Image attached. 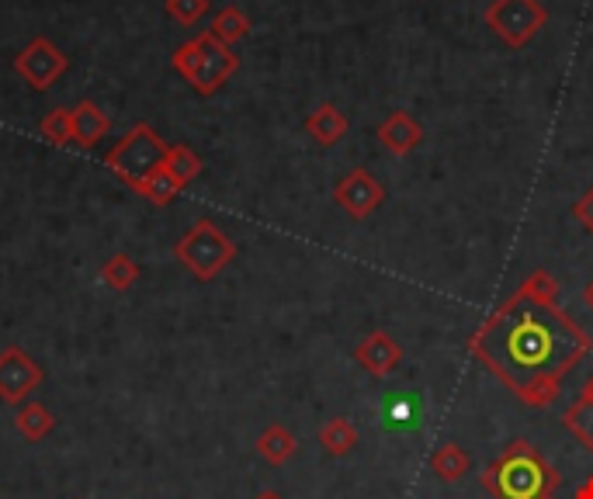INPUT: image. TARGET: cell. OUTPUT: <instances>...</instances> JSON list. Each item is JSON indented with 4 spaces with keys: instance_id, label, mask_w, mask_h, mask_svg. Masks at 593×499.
<instances>
[{
    "instance_id": "6da1fadb",
    "label": "cell",
    "mask_w": 593,
    "mask_h": 499,
    "mask_svg": "<svg viewBox=\"0 0 593 499\" xmlns=\"http://www.w3.org/2000/svg\"><path fill=\"white\" fill-rule=\"evenodd\" d=\"M468 350L528 406H552L562 378L593 350L583 326L556 302L514 292L476 329Z\"/></svg>"
},
{
    "instance_id": "7a4b0ae2",
    "label": "cell",
    "mask_w": 593,
    "mask_h": 499,
    "mask_svg": "<svg viewBox=\"0 0 593 499\" xmlns=\"http://www.w3.org/2000/svg\"><path fill=\"white\" fill-rule=\"evenodd\" d=\"M479 479L493 499H549L559 489V471L528 441H510Z\"/></svg>"
},
{
    "instance_id": "3957f363",
    "label": "cell",
    "mask_w": 593,
    "mask_h": 499,
    "mask_svg": "<svg viewBox=\"0 0 593 499\" xmlns=\"http://www.w3.org/2000/svg\"><path fill=\"white\" fill-rule=\"evenodd\" d=\"M171 63L177 74L202 94V98L216 94L236 69H240V56H236L229 45H223L212 32H202L192 42L177 45Z\"/></svg>"
},
{
    "instance_id": "277c9868",
    "label": "cell",
    "mask_w": 593,
    "mask_h": 499,
    "mask_svg": "<svg viewBox=\"0 0 593 499\" xmlns=\"http://www.w3.org/2000/svg\"><path fill=\"white\" fill-rule=\"evenodd\" d=\"M174 257H177V264L192 278L212 281V278H219L236 260V243L229 240V236L216 223L202 219V223H195L177 240Z\"/></svg>"
},
{
    "instance_id": "5b68a950",
    "label": "cell",
    "mask_w": 593,
    "mask_h": 499,
    "mask_svg": "<svg viewBox=\"0 0 593 499\" xmlns=\"http://www.w3.org/2000/svg\"><path fill=\"white\" fill-rule=\"evenodd\" d=\"M168 150L171 147L157 135L153 126L139 122L122 139H118V147L108 153V166H111V174L118 181H126L129 187H139L150 174L160 171L163 160H168Z\"/></svg>"
},
{
    "instance_id": "8992f818",
    "label": "cell",
    "mask_w": 593,
    "mask_h": 499,
    "mask_svg": "<svg viewBox=\"0 0 593 499\" xmlns=\"http://www.w3.org/2000/svg\"><path fill=\"white\" fill-rule=\"evenodd\" d=\"M486 29L510 50H525V45L549 25V8L541 0H493L483 11Z\"/></svg>"
},
{
    "instance_id": "52a82bcc",
    "label": "cell",
    "mask_w": 593,
    "mask_h": 499,
    "mask_svg": "<svg viewBox=\"0 0 593 499\" xmlns=\"http://www.w3.org/2000/svg\"><path fill=\"white\" fill-rule=\"evenodd\" d=\"M42 365L32 358L25 347H4L0 350V402L8 406H25L29 395L42 386Z\"/></svg>"
},
{
    "instance_id": "ba28073f",
    "label": "cell",
    "mask_w": 593,
    "mask_h": 499,
    "mask_svg": "<svg viewBox=\"0 0 593 499\" xmlns=\"http://www.w3.org/2000/svg\"><path fill=\"white\" fill-rule=\"evenodd\" d=\"M66 66H69V59H66V53L60 50L56 42H50V39H32L25 50H21L18 56H14V69H18V77L25 80L29 87H35V90H50L63 74H66Z\"/></svg>"
},
{
    "instance_id": "9c48e42d",
    "label": "cell",
    "mask_w": 593,
    "mask_h": 499,
    "mask_svg": "<svg viewBox=\"0 0 593 499\" xmlns=\"http://www.w3.org/2000/svg\"><path fill=\"white\" fill-rule=\"evenodd\" d=\"M334 202L347 211L354 223H365V219H371V211H378L386 205V184L378 181L371 171H365V166H354V171H347L337 181Z\"/></svg>"
},
{
    "instance_id": "30bf717a",
    "label": "cell",
    "mask_w": 593,
    "mask_h": 499,
    "mask_svg": "<svg viewBox=\"0 0 593 499\" xmlns=\"http://www.w3.org/2000/svg\"><path fill=\"white\" fill-rule=\"evenodd\" d=\"M354 361L371 378H389L402 361V347L389 329H371L368 337L354 347Z\"/></svg>"
},
{
    "instance_id": "8fae6325",
    "label": "cell",
    "mask_w": 593,
    "mask_h": 499,
    "mask_svg": "<svg viewBox=\"0 0 593 499\" xmlns=\"http://www.w3.org/2000/svg\"><path fill=\"white\" fill-rule=\"evenodd\" d=\"M375 135L392 156H410L423 142V126L417 122L410 111H392V115L382 118V122H378Z\"/></svg>"
},
{
    "instance_id": "7c38bea8",
    "label": "cell",
    "mask_w": 593,
    "mask_h": 499,
    "mask_svg": "<svg viewBox=\"0 0 593 499\" xmlns=\"http://www.w3.org/2000/svg\"><path fill=\"white\" fill-rule=\"evenodd\" d=\"M305 135H310L316 147H326V150L337 147L347 135V115L334 101H323L305 115Z\"/></svg>"
},
{
    "instance_id": "4fadbf2b",
    "label": "cell",
    "mask_w": 593,
    "mask_h": 499,
    "mask_svg": "<svg viewBox=\"0 0 593 499\" xmlns=\"http://www.w3.org/2000/svg\"><path fill=\"white\" fill-rule=\"evenodd\" d=\"M257 455L265 458L268 465H274V468L278 465H289L299 455V437L284 423H271L257 437Z\"/></svg>"
},
{
    "instance_id": "5bb4252c",
    "label": "cell",
    "mask_w": 593,
    "mask_h": 499,
    "mask_svg": "<svg viewBox=\"0 0 593 499\" xmlns=\"http://www.w3.org/2000/svg\"><path fill=\"white\" fill-rule=\"evenodd\" d=\"M111 129V118L94 105V101H80L74 108V142L80 150H94L98 142L108 135Z\"/></svg>"
},
{
    "instance_id": "9a60e30c",
    "label": "cell",
    "mask_w": 593,
    "mask_h": 499,
    "mask_svg": "<svg viewBox=\"0 0 593 499\" xmlns=\"http://www.w3.org/2000/svg\"><path fill=\"white\" fill-rule=\"evenodd\" d=\"M14 431L25 441H45L56 431V416L50 406H42V402H25V406H18L14 413Z\"/></svg>"
},
{
    "instance_id": "2e32d148",
    "label": "cell",
    "mask_w": 593,
    "mask_h": 499,
    "mask_svg": "<svg viewBox=\"0 0 593 499\" xmlns=\"http://www.w3.org/2000/svg\"><path fill=\"white\" fill-rule=\"evenodd\" d=\"M362 434H358V426H354L347 416H334V420H326L320 426V444L326 455H334V458H344L351 455L354 447H358Z\"/></svg>"
},
{
    "instance_id": "e0dca14e",
    "label": "cell",
    "mask_w": 593,
    "mask_h": 499,
    "mask_svg": "<svg viewBox=\"0 0 593 499\" xmlns=\"http://www.w3.org/2000/svg\"><path fill=\"white\" fill-rule=\"evenodd\" d=\"M562 423L580 437V444L586 451H593V378H586V386L580 392V399L565 410Z\"/></svg>"
},
{
    "instance_id": "ac0fdd59",
    "label": "cell",
    "mask_w": 593,
    "mask_h": 499,
    "mask_svg": "<svg viewBox=\"0 0 593 499\" xmlns=\"http://www.w3.org/2000/svg\"><path fill=\"white\" fill-rule=\"evenodd\" d=\"M468 468H472L468 451H465L462 444H455V441L441 444L434 455H431V471L438 475L441 482H459Z\"/></svg>"
},
{
    "instance_id": "d6986e66",
    "label": "cell",
    "mask_w": 593,
    "mask_h": 499,
    "mask_svg": "<svg viewBox=\"0 0 593 499\" xmlns=\"http://www.w3.org/2000/svg\"><path fill=\"white\" fill-rule=\"evenodd\" d=\"M208 32L216 35L223 45H229V50H233L236 42H244V39L250 35V18H247L240 8H223L216 18H212Z\"/></svg>"
},
{
    "instance_id": "ffe728a7",
    "label": "cell",
    "mask_w": 593,
    "mask_h": 499,
    "mask_svg": "<svg viewBox=\"0 0 593 499\" xmlns=\"http://www.w3.org/2000/svg\"><path fill=\"white\" fill-rule=\"evenodd\" d=\"M202 156L192 150V147H184V142H177V147H171L168 150V160H163V171H168L181 187H187L192 184L198 174H202Z\"/></svg>"
},
{
    "instance_id": "44dd1931",
    "label": "cell",
    "mask_w": 593,
    "mask_h": 499,
    "mask_svg": "<svg viewBox=\"0 0 593 499\" xmlns=\"http://www.w3.org/2000/svg\"><path fill=\"white\" fill-rule=\"evenodd\" d=\"M101 281L108 284L111 292H129L132 284L139 281V264L129 257V253H115L105 260V268H101Z\"/></svg>"
},
{
    "instance_id": "7402d4cb",
    "label": "cell",
    "mask_w": 593,
    "mask_h": 499,
    "mask_svg": "<svg viewBox=\"0 0 593 499\" xmlns=\"http://www.w3.org/2000/svg\"><path fill=\"white\" fill-rule=\"evenodd\" d=\"M42 139H50L53 147H69L74 142V108H53L39 122Z\"/></svg>"
},
{
    "instance_id": "603a6c76",
    "label": "cell",
    "mask_w": 593,
    "mask_h": 499,
    "mask_svg": "<svg viewBox=\"0 0 593 499\" xmlns=\"http://www.w3.org/2000/svg\"><path fill=\"white\" fill-rule=\"evenodd\" d=\"M136 192L142 195V198H147L150 205H171L177 195H181V184L168 174V171H163V166H160V171L157 174H150L147 181H142L139 187H136Z\"/></svg>"
},
{
    "instance_id": "cb8c5ba5",
    "label": "cell",
    "mask_w": 593,
    "mask_h": 499,
    "mask_svg": "<svg viewBox=\"0 0 593 499\" xmlns=\"http://www.w3.org/2000/svg\"><path fill=\"white\" fill-rule=\"evenodd\" d=\"M517 292L535 302H559V281L549 271H531L525 281H520Z\"/></svg>"
},
{
    "instance_id": "d4e9b609",
    "label": "cell",
    "mask_w": 593,
    "mask_h": 499,
    "mask_svg": "<svg viewBox=\"0 0 593 499\" xmlns=\"http://www.w3.org/2000/svg\"><path fill=\"white\" fill-rule=\"evenodd\" d=\"M208 11V0H168V14L177 25H195Z\"/></svg>"
},
{
    "instance_id": "484cf974",
    "label": "cell",
    "mask_w": 593,
    "mask_h": 499,
    "mask_svg": "<svg viewBox=\"0 0 593 499\" xmlns=\"http://www.w3.org/2000/svg\"><path fill=\"white\" fill-rule=\"evenodd\" d=\"M573 219L593 236V184L586 187V192L573 202Z\"/></svg>"
},
{
    "instance_id": "4316f807",
    "label": "cell",
    "mask_w": 593,
    "mask_h": 499,
    "mask_svg": "<svg viewBox=\"0 0 593 499\" xmlns=\"http://www.w3.org/2000/svg\"><path fill=\"white\" fill-rule=\"evenodd\" d=\"M573 499H593V479H586L580 489H576V496Z\"/></svg>"
},
{
    "instance_id": "83f0119b",
    "label": "cell",
    "mask_w": 593,
    "mask_h": 499,
    "mask_svg": "<svg viewBox=\"0 0 593 499\" xmlns=\"http://www.w3.org/2000/svg\"><path fill=\"white\" fill-rule=\"evenodd\" d=\"M254 499H284V496H281L278 489H260V492H257Z\"/></svg>"
},
{
    "instance_id": "f1b7e54d",
    "label": "cell",
    "mask_w": 593,
    "mask_h": 499,
    "mask_svg": "<svg viewBox=\"0 0 593 499\" xmlns=\"http://www.w3.org/2000/svg\"><path fill=\"white\" fill-rule=\"evenodd\" d=\"M583 302H586V305L593 308V278L586 281V289H583Z\"/></svg>"
},
{
    "instance_id": "f546056e",
    "label": "cell",
    "mask_w": 593,
    "mask_h": 499,
    "mask_svg": "<svg viewBox=\"0 0 593 499\" xmlns=\"http://www.w3.org/2000/svg\"><path fill=\"white\" fill-rule=\"evenodd\" d=\"M549 499H556V496H549Z\"/></svg>"
},
{
    "instance_id": "4dcf8cb0",
    "label": "cell",
    "mask_w": 593,
    "mask_h": 499,
    "mask_svg": "<svg viewBox=\"0 0 593 499\" xmlns=\"http://www.w3.org/2000/svg\"><path fill=\"white\" fill-rule=\"evenodd\" d=\"M590 378H593V375H590Z\"/></svg>"
}]
</instances>
